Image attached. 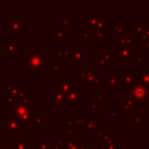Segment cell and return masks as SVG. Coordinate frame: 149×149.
<instances>
[{
    "label": "cell",
    "mask_w": 149,
    "mask_h": 149,
    "mask_svg": "<svg viewBox=\"0 0 149 149\" xmlns=\"http://www.w3.org/2000/svg\"><path fill=\"white\" fill-rule=\"evenodd\" d=\"M110 135V132L108 130H99L97 133H96L95 135V139H97V140H102L103 138H105V137L109 136Z\"/></svg>",
    "instance_id": "32"
},
{
    "label": "cell",
    "mask_w": 149,
    "mask_h": 149,
    "mask_svg": "<svg viewBox=\"0 0 149 149\" xmlns=\"http://www.w3.org/2000/svg\"><path fill=\"white\" fill-rule=\"evenodd\" d=\"M30 97H31V94L27 93L23 98H22V99H19V101L21 102V103H23L24 105H26V106H28V107H29V106H30Z\"/></svg>",
    "instance_id": "41"
},
{
    "label": "cell",
    "mask_w": 149,
    "mask_h": 149,
    "mask_svg": "<svg viewBox=\"0 0 149 149\" xmlns=\"http://www.w3.org/2000/svg\"><path fill=\"white\" fill-rule=\"evenodd\" d=\"M55 149H65V140H53Z\"/></svg>",
    "instance_id": "35"
},
{
    "label": "cell",
    "mask_w": 149,
    "mask_h": 149,
    "mask_svg": "<svg viewBox=\"0 0 149 149\" xmlns=\"http://www.w3.org/2000/svg\"><path fill=\"white\" fill-rule=\"evenodd\" d=\"M62 124H63V126H68V128H70V127H74V126H78V122L77 120H72V116H68V118H66L65 120H63L62 122Z\"/></svg>",
    "instance_id": "33"
},
{
    "label": "cell",
    "mask_w": 149,
    "mask_h": 149,
    "mask_svg": "<svg viewBox=\"0 0 149 149\" xmlns=\"http://www.w3.org/2000/svg\"><path fill=\"white\" fill-rule=\"evenodd\" d=\"M100 21V15L95 13V15H90L88 13L86 15V23H87V28L92 29L93 27H95V25Z\"/></svg>",
    "instance_id": "20"
},
{
    "label": "cell",
    "mask_w": 149,
    "mask_h": 149,
    "mask_svg": "<svg viewBox=\"0 0 149 149\" xmlns=\"http://www.w3.org/2000/svg\"><path fill=\"white\" fill-rule=\"evenodd\" d=\"M95 40L96 42H103L105 40V33L104 31H98L95 33Z\"/></svg>",
    "instance_id": "39"
},
{
    "label": "cell",
    "mask_w": 149,
    "mask_h": 149,
    "mask_svg": "<svg viewBox=\"0 0 149 149\" xmlns=\"http://www.w3.org/2000/svg\"><path fill=\"white\" fill-rule=\"evenodd\" d=\"M9 86H10V85H8V84H6V83L3 84V85H2L3 93H8V91H9Z\"/></svg>",
    "instance_id": "52"
},
{
    "label": "cell",
    "mask_w": 149,
    "mask_h": 149,
    "mask_svg": "<svg viewBox=\"0 0 149 149\" xmlns=\"http://www.w3.org/2000/svg\"><path fill=\"white\" fill-rule=\"evenodd\" d=\"M68 36V29L65 28H54L53 29V40L54 42H61L64 38Z\"/></svg>",
    "instance_id": "15"
},
{
    "label": "cell",
    "mask_w": 149,
    "mask_h": 149,
    "mask_svg": "<svg viewBox=\"0 0 149 149\" xmlns=\"http://www.w3.org/2000/svg\"><path fill=\"white\" fill-rule=\"evenodd\" d=\"M53 149H55V148H53Z\"/></svg>",
    "instance_id": "61"
},
{
    "label": "cell",
    "mask_w": 149,
    "mask_h": 149,
    "mask_svg": "<svg viewBox=\"0 0 149 149\" xmlns=\"http://www.w3.org/2000/svg\"><path fill=\"white\" fill-rule=\"evenodd\" d=\"M95 63L97 64V65H99L101 70H104L105 66L109 64V60H107L106 58H104L103 56H101V55H97L95 57Z\"/></svg>",
    "instance_id": "27"
},
{
    "label": "cell",
    "mask_w": 149,
    "mask_h": 149,
    "mask_svg": "<svg viewBox=\"0 0 149 149\" xmlns=\"http://www.w3.org/2000/svg\"><path fill=\"white\" fill-rule=\"evenodd\" d=\"M21 88H22L21 84H13V85H10L9 86V91H8V93H7V96L17 98V95Z\"/></svg>",
    "instance_id": "26"
},
{
    "label": "cell",
    "mask_w": 149,
    "mask_h": 149,
    "mask_svg": "<svg viewBox=\"0 0 149 149\" xmlns=\"http://www.w3.org/2000/svg\"><path fill=\"white\" fill-rule=\"evenodd\" d=\"M146 28V24H142V25H138V24H133V31L134 33H141L143 30Z\"/></svg>",
    "instance_id": "38"
},
{
    "label": "cell",
    "mask_w": 149,
    "mask_h": 149,
    "mask_svg": "<svg viewBox=\"0 0 149 149\" xmlns=\"http://www.w3.org/2000/svg\"><path fill=\"white\" fill-rule=\"evenodd\" d=\"M83 60H86V51H83L81 46H74L72 49V63L79 65Z\"/></svg>",
    "instance_id": "9"
},
{
    "label": "cell",
    "mask_w": 149,
    "mask_h": 149,
    "mask_svg": "<svg viewBox=\"0 0 149 149\" xmlns=\"http://www.w3.org/2000/svg\"><path fill=\"white\" fill-rule=\"evenodd\" d=\"M123 98H124V100L123 101L125 102V103L127 104V105L129 106V109H130V111H137V102L134 100V98L131 96L130 93H124V95H123Z\"/></svg>",
    "instance_id": "16"
},
{
    "label": "cell",
    "mask_w": 149,
    "mask_h": 149,
    "mask_svg": "<svg viewBox=\"0 0 149 149\" xmlns=\"http://www.w3.org/2000/svg\"><path fill=\"white\" fill-rule=\"evenodd\" d=\"M13 149H31L30 140H13L11 141Z\"/></svg>",
    "instance_id": "18"
},
{
    "label": "cell",
    "mask_w": 149,
    "mask_h": 149,
    "mask_svg": "<svg viewBox=\"0 0 149 149\" xmlns=\"http://www.w3.org/2000/svg\"><path fill=\"white\" fill-rule=\"evenodd\" d=\"M104 148L105 149H118V140H116V139H114L112 142L104 145Z\"/></svg>",
    "instance_id": "40"
},
{
    "label": "cell",
    "mask_w": 149,
    "mask_h": 149,
    "mask_svg": "<svg viewBox=\"0 0 149 149\" xmlns=\"http://www.w3.org/2000/svg\"><path fill=\"white\" fill-rule=\"evenodd\" d=\"M49 64L47 60L44 58L43 51H36L32 52L28 55L27 60H26V68L27 70H34L36 74H39L40 70L44 68V65Z\"/></svg>",
    "instance_id": "2"
},
{
    "label": "cell",
    "mask_w": 149,
    "mask_h": 149,
    "mask_svg": "<svg viewBox=\"0 0 149 149\" xmlns=\"http://www.w3.org/2000/svg\"><path fill=\"white\" fill-rule=\"evenodd\" d=\"M136 61H137V63H138V64H141V63H142V60H141L140 56H139V57L137 58V60H136Z\"/></svg>",
    "instance_id": "57"
},
{
    "label": "cell",
    "mask_w": 149,
    "mask_h": 149,
    "mask_svg": "<svg viewBox=\"0 0 149 149\" xmlns=\"http://www.w3.org/2000/svg\"><path fill=\"white\" fill-rule=\"evenodd\" d=\"M141 50L142 51H149V39L141 43Z\"/></svg>",
    "instance_id": "49"
},
{
    "label": "cell",
    "mask_w": 149,
    "mask_h": 149,
    "mask_svg": "<svg viewBox=\"0 0 149 149\" xmlns=\"http://www.w3.org/2000/svg\"><path fill=\"white\" fill-rule=\"evenodd\" d=\"M44 118L42 116H36L34 118L33 122H32V125L33 126H43L44 124Z\"/></svg>",
    "instance_id": "36"
},
{
    "label": "cell",
    "mask_w": 149,
    "mask_h": 149,
    "mask_svg": "<svg viewBox=\"0 0 149 149\" xmlns=\"http://www.w3.org/2000/svg\"><path fill=\"white\" fill-rule=\"evenodd\" d=\"M6 28L8 33H17V37H21L22 33H25L27 27L26 24L22 23L21 19H8L6 21Z\"/></svg>",
    "instance_id": "6"
},
{
    "label": "cell",
    "mask_w": 149,
    "mask_h": 149,
    "mask_svg": "<svg viewBox=\"0 0 149 149\" xmlns=\"http://www.w3.org/2000/svg\"><path fill=\"white\" fill-rule=\"evenodd\" d=\"M113 140H114V136L112 134H110L109 136H107V137H105V138H103L102 140H100L99 142H100V144H102V145H106V144H108V143L112 142Z\"/></svg>",
    "instance_id": "42"
},
{
    "label": "cell",
    "mask_w": 149,
    "mask_h": 149,
    "mask_svg": "<svg viewBox=\"0 0 149 149\" xmlns=\"http://www.w3.org/2000/svg\"><path fill=\"white\" fill-rule=\"evenodd\" d=\"M118 46L125 48H132L133 46V38L127 37V38H118Z\"/></svg>",
    "instance_id": "25"
},
{
    "label": "cell",
    "mask_w": 149,
    "mask_h": 149,
    "mask_svg": "<svg viewBox=\"0 0 149 149\" xmlns=\"http://www.w3.org/2000/svg\"><path fill=\"white\" fill-rule=\"evenodd\" d=\"M120 84H123L124 88L126 89H131L135 84L137 83L138 76L134 74H116Z\"/></svg>",
    "instance_id": "7"
},
{
    "label": "cell",
    "mask_w": 149,
    "mask_h": 149,
    "mask_svg": "<svg viewBox=\"0 0 149 149\" xmlns=\"http://www.w3.org/2000/svg\"><path fill=\"white\" fill-rule=\"evenodd\" d=\"M5 50H6L7 55L15 56L17 54V52H19L22 50V47L15 43H11V42H5Z\"/></svg>",
    "instance_id": "17"
},
{
    "label": "cell",
    "mask_w": 149,
    "mask_h": 149,
    "mask_svg": "<svg viewBox=\"0 0 149 149\" xmlns=\"http://www.w3.org/2000/svg\"><path fill=\"white\" fill-rule=\"evenodd\" d=\"M58 89L64 94H68L72 91L78 89V85L72 81V79H59L58 80Z\"/></svg>",
    "instance_id": "10"
},
{
    "label": "cell",
    "mask_w": 149,
    "mask_h": 149,
    "mask_svg": "<svg viewBox=\"0 0 149 149\" xmlns=\"http://www.w3.org/2000/svg\"><path fill=\"white\" fill-rule=\"evenodd\" d=\"M49 102L55 103V102H60V103H64L66 102L65 94L62 91H60L58 88H55L52 93L49 94Z\"/></svg>",
    "instance_id": "13"
},
{
    "label": "cell",
    "mask_w": 149,
    "mask_h": 149,
    "mask_svg": "<svg viewBox=\"0 0 149 149\" xmlns=\"http://www.w3.org/2000/svg\"><path fill=\"white\" fill-rule=\"evenodd\" d=\"M3 102H5V103H6V105L8 106V107H13V106L15 104V102H17V99H15V97L6 96V97L3 98Z\"/></svg>",
    "instance_id": "34"
},
{
    "label": "cell",
    "mask_w": 149,
    "mask_h": 149,
    "mask_svg": "<svg viewBox=\"0 0 149 149\" xmlns=\"http://www.w3.org/2000/svg\"><path fill=\"white\" fill-rule=\"evenodd\" d=\"M53 104H54V106H55V107H61L63 103H60V102H55V103H53Z\"/></svg>",
    "instance_id": "55"
},
{
    "label": "cell",
    "mask_w": 149,
    "mask_h": 149,
    "mask_svg": "<svg viewBox=\"0 0 149 149\" xmlns=\"http://www.w3.org/2000/svg\"><path fill=\"white\" fill-rule=\"evenodd\" d=\"M2 129L6 131L8 135H21L22 129L21 125L19 124L15 118L13 116H8L6 120H3L2 123Z\"/></svg>",
    "instance_id": "5"
},
{
    "label": "cell",
    "mask_w": 149,
    "mask_h": 149,
    "mask_svg": "<svg viewBox=\"0 0 149 149\" xmlns=\"http://www.w3.org/2000/svg\"><path fill=\"white\" fill-rule=\"evenodd\" d=\"M95 97H96V102H98V103H101V102L105 101V94L104 93H97Z\"/></svg>",
    "instance_id": "47"
},
{
    "label": "cell",
    "mask_w": 149,
    "mask_h": 149,
    "mask_svg": "<svg viewBox=\"0 0 149 149\" xmlns=\"http://www.w3.org/2000/svg\"><path fill=\"white\" fill-rule=\"evenodd\" d=\"M0 111H2V102L0 103Z\"/></svg>",
    "instance_id": "59"
},
{
    "label": "cell",
    "mask_w": 149,
    "mask_h": 149,
    "mask_svg": "<svg viewBox=\"0 0 149 149\" xmlns=\"http://www.w3.org/2000/svg\"><path fill=\"white\" fill-rule=\"evenodd\" d=\"M82 145L81 140H65V149H80Z\"/></svg>",
    "instance_id": "24"
},
{
    "label": "cell",
    "mask_w": 149,
    "mask_h": 149,
    "mask_svg": "<svg viewBox=\"0 0 149 149\" xmlns=\"http://www.w3.org/2000/svg\"><path fill=\"white\" fill-rule=\"evenodd\" d=\"M133 125H134V126H141V125H142V116H135L134 118H133Z\"/></svg>",
    "instance_id": "45"
},
{
    "label": "cell",
    "mask_w": 149,
    "mask_h": 149,
    "mask_svg": "<svg viewBox=\"0 0 149 149\" xmlns=\"http://www.w3.org/2000/svg\"><path fill=\"white\" fill-rule=\"evenodd\" d=\"M54 148V144H53V140H40L39 143L36 144L35 149H53Z\"/></svg>",
    "instance_id": "23"
},
{
    "label": "cell",
    "mask_w": 149,
    "mask_h": 149,
    "mask_svg": "<svg viewBox=\"0 0 149 149\" xmlns=\"http://www.w3.org/2000/svg\"><path fill=\"white\" fill-rule=\"evenodd\" d=\"M89 84H90V86H91V88H93V89H98V88L100 87V74H96L95 77L89 82Z\"/></svg>",
    "instance_id": "31"
},
{
    "label": "cell",
    "mask_w": 149,
    "mask_h": 149,
    "mask_svg": "<svg viewBox=\"0 0 149 149\" xmlns=\"http://www.w3.org/2000/svg\"><path fill=\"white\" fill-rule=\"evenodd\" d=\"M118 109H120V111H130L129 106L124 101L118 102Z\"/></svg>",
    "instance_id": "44"
},
{
    "label": "cell",
    "mask_w": 149,
    "mask_h": 149,
    "mask_svg": "<svg viewBox=\"0 0 149 149\" xmlns=\"http://www.w3.org/2000/svg\"><path fill=\"white\" fill-rule=\"evenodd\" d=\"M80 149H95V144H82Z\"/></svg>",
    "instance_id": "50"
},
{
    "label": "cell",
    "mask_w": 149,
    "mask_h": 149,
    "mask_svg": "<svg viewBox=\"0 0 149 149\" xmlns=\"http://www.w3.org/2000/svg\"><path fill=\"white\" fill-rule=\"evenodd\" d=\"M53 54L60 60H72V51H70L66 46H63L61 51H54Z\"/></svg>",
    "instance_id": "19"
},
{
    "label": "cell",
    "mask_w": 149,
    "mask_h": 149,
    "mask_svg": "<svg viewBox=\"0 0 149 149\" xmlns=\"http://www.w3.org/2000/svg\"><path fill=\"white\" fill-rule=\"evenodd\" d=\"M139 149H140V148H139ZM141 149H145V148H141Z\"/></svg>",
    "instance_id": "60"
},
{
    "label": "cell",
    "mask_w": 149,
    "mask_h": 149,
    "mask_svg": "<svg viewBox=\"0 0 149 149\" xmlns=\"http://www.w3.org/2000/svg\"><path fill=\"white\" fill-rule=\"evenodd\" d=\"M81 40L83 42H89V41H91V33H89V32H84V33H82Z\"/></svg>",
    "instance_id": "43"
},
{
    "label": "cell",
    "mask_w": 149,
    "mask_h": 149,
    "mask_svg": "<svg viewBox=\"0 0 149 149\" xmlns=\"http://www.w3.org/2000/svg\"><path fill=\"white\" fill-rule=\"evenodd\" d=\"M141 60H142V61H143V60H146L147 59V56L146 55H143V56H141Z\"/></svg>",
    "instance_id": "58"
},
{
    "label": "cell",
    "mask_w": 149,
    "mask_h": 149,
    "mask_svg": "<svg viewBox=\"0 0 149 149\" xmlns=\"http://www.w3.org/2000/svg\"><path fill=\"white\" fill-rule=\"evenodd\" d=\"M0 149H13V146H11V144H3Z\"/></svg>",
    "instance_id": "54"
},
{
    "label": "cell",
    "mask_w": 149,
    "mask_h": 149,
    "mask_svg": "<svg viewBox=\"0 0 149 149\" xmlns=\"http://www.w3.org/2000/svg\"><path fill=\"white\" fill-rule=\"evenodd\" d=\"M120 118H118V114L116 111H110L109 113V120L111 122H116V120H118Z\"/></svg>",
    "instance_id": "48"
},
{
    "label": "cell",
    "mask_w": 149,
    "mask_h": 149,
    "mask_svg": "<svg viewBox=\"0 0 149 149\" xmlns=\"http://www.w3.org/2000/svg\"><path fill=\"white\" fill-rule=\"evenodd\" d=\"M77 130L76 129H74L72 127H70V128H68V135H77Z\"/></svg>",
    "instance_id": "53"
},
{
    "label": "cell",
    "mask_w": 149,
    "mask_h": 149,
    "mask_svg": "<svg viewBox=\"0 0 149 149\" xmlns=\"http://www.w3.org/2000/svg\"><path fill=\"white\" fill-rule=\"evenodd\" d=\"M100 55L103 56L104 58H106L107 60H113L114 57H116V55L113 54V52L110 50V48L108 47V46H103V47H101V49H100Z\"/></svg>",
    "instance_id": "22"
},
{
    "label": "cell",
    "mask_w": 149,
    "mask_h": 149,
    "mask_svg": "<svg viewBox=\"0 0 149 149\" xmlns=\"http://www.w3.org/2000/svg\"><path fill=\"white\" fill-rule=\"evenodd\" d=\"M13 116L19 122V124L21 125L22 131L25 130L28 125H32V122H33L34 118L36 116L35 112L31 111L28 106L24 105L19 101H17L15 105L13 106Z\"/></svg>",
    "instance_id": "1"
},
{
    "label": "cell",
    "mask_w": 149,
    "mask_h": 149,
    "mask_svg": "<svg viewBox=\"0 0 149 149\" xmlns=\"http://www.w3.org/2000/svg\"><path fill=\"white\" fill-rule=\"evenodd\" d=\"M106 26H107V24H106L104 21H102V19H100V21L95 25V27L92 28L91 31L94 32V33H96V32H98V31H104Z\"/></svg>",
    "instance_id": "29"
},
{
    "label": "cell",
    "mask_w": 149,
    "mask_h": 149,
    "mask_svg": "<svg viewBox=\"0 0 149 149\" xmlns=\"http://www.w3.org/2000/svg\"><path fill=\"white\" fill-rule=\"evenodd\" d=\"M106 28H108L109 31L111 33H113L114 37H118V38L128 37L129 30L128 28H125L123 24H107Z\"/></svg>",
    "instance_id": "8"
},
{
    "label": "cell",
    "mask_w": 149,
    "mask_h": 149,
    "mask_svg": "<svg viewBox=\"0 0 149 149\" xmlns=\"http://www.w3.org/2000/svg\"><path fill=\"white\" fill-rule=\"evenodd\" d=\"M129 93L131 94V96L134 98V100L136 102H144L147 101V99L149 98V88L146 87V86H143L136 83L130 89Z\"/></svg>",
    "instance_id": "4"
},
{
    "label": "cell",
    "mask_w": 149,
    "mask_h": 149,
    "mask_svg": "<svg viewBox=\"0 0 149 149\" xmlns=\"http://www.w3.org/2000/svg\"><path fill=\"white\" fill-rule=\"evenodd\" d=\"M90 108H91V110H93V111L97 112L100 110V103H98V102L94 101V102H91V104H90Z\"/></svg>",
    "instance_id": "46"
},
{
    "label": "cell",
    "mask_w": 149,
    "mask_h": 149,
    "mask_svg": "<svg viewBox=\"0 0 149 149\" xmlns=\"http://www.w3.org/2000/svg\"><path fill=\"white\" fill-rule=\"evenodd\" d=\"M113 54L118 57L120 61L124 62V64H128L129 60H137L138 56V52L133 51L132 48H125L120 47V46H116L113 48Z\"/></svg>",
    "instance_id": "3"
},
{
    "label": "cell",
    "mask_w": 149,
    "mask_h": 149,
    "mask_svg": "<svg viewBox=\"0 0 149 149\" xmlns=\"http://www.w3.org/2000/svg\"><path fill=\"white\" fill-rule=\"evenodd\" d=\"M148 39H149V29L147 27L145 28L141 33L137 34V40H138L139 42H141V43L146 41V40H148Z\"/></svg>",
    "instance_id": "28"
},
{
    "label": "cell",
    "mask_w": 149,
    "mask_h": 149,
    "mask_svg": "<svg viewBox=\"0 0 149 149\" xmlns=\"http://www.w3.org/2000/svg\"><path fill=\"white\" fill-rule=\"evenodd\" d=\"M146 113H147V116H149V102L146 103Z\"/></svg>",
    "instance_id": "56"
},
{
    "label": "cell",
    "mask_w": 149,
    "mask_h": 149,
    "mask_svg": "<svg viewBox=\"0 0 149 149\" xmlns=\"http://www.w3.org/2000/svg\"><path fill=\"white\" fill-rule=\"evenodd\" d=\"M118 86H120V82H118L116 74L111 76L108 79H105V81H104V87L105 88H118Z\"/></svg>",
    "instance_id": "21"
},
{
    "label": "cell",
    "mask_w": 149,
    "mask_h": 149,
    "mask_svg": "<svg viewBox=\"0 0 149 149\" xmlns=\"http://www.w3.org/2000/svg\"><path fill=\"white\" fill-rule=\"evenodd\" d=\"M78 77L82 83H89L96 74L95 70H78Z\"/></svg>",
    "instance_id": "12"
},
{
    "label": "cell",
    "mask_w": 149,
    "mask_h": 149,
    "mask_svg": "<svg viewBox=\"0 0 149 149\" xmlns=\"http://www.w3.org/2000/svg\"><path fill=\"white\" fill-rule=\"evenodd\" d=\"M49 74H62L63 72V68L62 65H56V64H53V65H49Z\"/></svg>",
    "instance_id": "30"
},
{
    "label": "cell",
    "mask_w": 149,
    "mask_h": 149,
    "mask_svg": "<svg viewBox=\"0 0 149 149\" xmlns=\"http://www.w3.org/2000/svg\"><path fill=\"white\" fill-rule=\"evenodd\" d=\"M58 23L62 24V25L66 28H72V19H58Z\"/></svg>",
    "instance_id": "37"
},
{
    "label": "cell",
    "mask_w": 149,
    "mask_h": 149,
    "mask_svg": "<svg viewBox=\"0 0 149 149\" xmlns=\"http://www.w3.org/2000/svg\"><path fill=\"white\" fill-rule=\"evenodd\" d=\"M0 51H6L5 50V42H3L2 37H0Z\"/></svg>",
    "instance_id": "51"
},
{
    "label": "cell",
    "mask_w": 149,
    "mask_h": 149,
    "mask_svg": "<svg viewBox=\"0 0 149 149\" xmlns=\"http://www.w3.org/2000/svg\"><path fill=\"white\" fill-rule=\"evenodd\" d=\"M136 74L138 76L137 84H140V85L146 86V87L149 88V70H138Z\"/></svg>",
    "instance_id": "14"
},
{
    "label": "cell",
    "mask_w": 149,
    "mask_h": 149,
    "mask_svg": "<svg viewBox=\"0 0 149 149\" xmlns=\"http://www.w3.org/2000/svg\"><path fill=\"white\" fill-rule=\"evenodd\" d=\"M66 97V104L68 106L70 107H74V106H77V104L79 102H81V98H82V95H81V89L78 88L76 89L74 91H72L70 93H68L65 95Z\"/></svg>",
    "instance_id": "11"
}]
</instances>
